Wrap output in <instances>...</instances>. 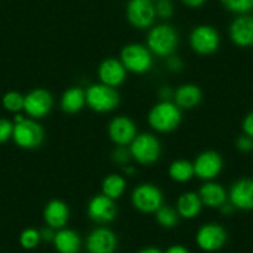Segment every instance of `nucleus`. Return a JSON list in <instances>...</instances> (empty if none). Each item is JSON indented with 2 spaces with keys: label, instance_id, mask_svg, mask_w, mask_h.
<instances>
[{
  "label": "nucleus",
  "instance_id": "f257e3e1",
  "mask_svg": "<svg viewBox=\"0 0 253 253\" xmlns=\"http://www.w3.org/2000/svg\"><path fill=\"white\" fill-rule=\"evenodd\" d=\"M179 45V34L174 26L169 24H159L150 29L147 38V47L153 55L159 57H169L174 55Z\"/></svg>",
  "mask_w": 253,
  "mask_h": 253
},
{
  "label": "nucleus",
  "instance_id": "f03ea898",
  "mask_svg": "<svg viewBox=\"0 0 253 253\" xmlns=\"http://www.w3.org/2000/svg\"><path fill=\"white\" fill-rule=\"evenodd\" d=\"M13 139L15 144L23 149H35L42 144L45 132L35 119L16 114L14 118Z\"/></svg>",
  "mask_w": 253,
  "mask_h": 253
},
{
  "label": "nucleus",
  "instance_id": "7ed1b4c3",
  "mask_svg": "<svg viewBox=\"0 0 253 253\" xmlns=\"http://www.w3.org/2000/svg\"><path fill=\"white\" fill-rule=\"evenodd\" d=\"M181 109L171 101H160L150 109L148 123L159 133H170L181 123Z\"/></svg>",
  "mask_w": 253,
  "mask_h": 253
},
{
  "label": "nucleus",
  "instance_id": "20e7f679",
  "mask_svg": "<svg viewBox=\"0 0 253 253\" xmlns=\"http://www.w3.org/2000/svg\"><path fill=\"white\" fill-rule=\"evenodd\" d=\"M121 97L114 87L103 84H91L86 89V104L97 113H108L118 107Z\"/></svg>",
  "mask_w": 253,
  "mask_h": 253
},
{
  "label": "nucleus",
  "instance_id": "39448f33",
  "mask_svg": "<svg viewBox=\"0 0 253 253\" xmlns=\"http://www.w3.org/2000/svg\"><path fill=\"white\" fill-rule=\"evenodd\" d=\"M121 62L126 71L143 75L153 66V53L142 43H128L121 51Z\"/></svg>",
  "mask_w": 253,
  "mask_h": 253
},
{
  "label": "nucleus",
  "instance_id": "423d86ee",
  "mask_svg": "<svg viewBox=\"0 0 253 253\" xmlns=\"http://www.w3.org/2000/svg\"><path fill=\"white\" fill-rule=\"evenodd\" d=\"M132 158L142 165H152L159 160L162 154V145L159 139L150 133L137 134L129 144Z\"/></svg>",
  "mask_w": 253,
  "mask_h": 253
},
{
  "label": "nucleus",
  "instance_id": "0eeeda50",
  "mask_svg": "<svg viewBox=\"0 0 253 253\" xmlns=\"http://www.w3.org/2000/svg\"><path fill=\"white\" fill-rule=\"evenodd\" d=\"M132 204L140 212L155 213L164 205L162 190L149 182L138 185L132 193Z\"/></svg>",
  "mask_w": 253,
  "mask_h": 253
},
{
  "label": "nucleus",
  "instance_id": "6e6552de",
  "mask_svg": "<svg viewBox=\"0 0 253 253\" xmlns=\"http://www.w3.org/2000/svg\"><path fill=\"white\" fill-rule=\"evenodd\" d=\"M126 15L132 26L137 29H148L153 25L157 11L153 0H129L126 4Z\"/></svg>",
  "mask_w": 253,
  "mask_h": 253
},
{
  "label": "nucleus",
  "instance_id": "1a4fd4ad",
  "mask_svg": "<svg viewBox=\"0 0 253 253\" xmlns=\"http://www.w3.org/2000/svg\"><path fill=\"white\" fill-rule=\"evenodd\" d=\"M190 46L199 55H211L220 46V34L210 25L195 26L190 34Z\"/></svg>",
  "mask_w": 253,
  "mask_h": 253
},
{
  "label": "nucleus",
  "instance_id": "9d476101",
  "mask_svg": "<svg viewBox=\"0 0 253 253\" xmlns=\"http://www.w3.org/2000/svg\"><path fill=\"white\" fill-rule=\"evenodd\" d=\"M53 107V97L47 89L36 88L29 92L24 101V111L30 118L40 119L47 116Z\"/></svg>",
  "mask_w": 253,
  "mask_h": 253
},
{
  "label": "nucleus",
  "instance_id": "9b49d317",
  "mask_svg": "<svg viewBox=\"0 0 253 253\" xmlns=\"http://www.w3.org/2000/svg\"><path fill=\"white\" fill-rule=\"evenodd\" d=\"M227 232L218 223H206L196 233V243L205 252H216L226 245Z\"/></svg>",
  "mask_w": 253,
  "mask_h": 253
},
{
  "label": "nucleus",
  "instance_id": "f8f14e48",
  "mask_svg": "<svg viewBox=\"0 0 253 253\" xmlns=\"http://www.w3.org/2000/svg\"><path fill=\"white\" fill-rule=\"evenodd\" d=\"M87 213L93 222L106 225V223L112 222L117 217L118 208L113 199L108 198L103 194H98L89 200L88 205H87Z\"/></svg>",
  "mask_w": 253,
  "mask_h": 253
},
{
  "label": "nucleus",
  "instance_id": "ddd939ff",
  "mask_svg": "<svg viewBox=\"0 0 253 253\" xmlns=\"http://www.w3.org/2000/svg\"><path fill=\"white\" fill-rule=\"evenodd\" d=\"M193 164L194 170H195V176H198L199 179L206 180V181H211L222 171L223 160L217 152L206 150V152L200 153L196 157Z\"/></svg>",
  "mask_w": 253,
  "mask_h": 253
},
{
  "label": "nucleus",
  "instance_id": "4468645a",
  "mask_svg": "<svg viewBox=\"0 0 253 253\" xmlns=\"http://www.w3.org/2000/svg\"><path fill=\"white\" fill-rule=\"evenodd\" d=\"M109 139L116 145H129L137 137V126L126 116H118L108 124Z\"/></svg>",
  "mask_w": 253,
  "mask_h": 253
},
{
  "label": "nucleus",
  "instance_id": "2eb2a0df",
  "mask_svg": "<svg viewBox=\"0 0 253 253\" xmlns=\"http://www.w3.org/2000/svg\"><path fill=\"white\" fill-rule=\"evenodd\" d=\"M228 201L237 210H253V179L243 177L233 182L228 193Z\"/></svg>",
  "mask_w": 253,
  "mask_h": 253
},
{
  "label": "nucleus",
  "instance_id": "dca6fc26",
  "mask_svg": "<svg viewBox=\"0 0 253 253\" xmlns=\"http://www.w3.org/2000/svg\"><path fill=\"white\" fill-rule=\"evenodd\" d=\"M118 241L113 231L106 227H98L92 231L86 241L88 253H114Z\"/></svg>",
  "mask_w": 253,
  "mask_h": 253
},
{
  "label": "nucleus",
  "instance_id": "f3484780",
  "mask_svg": "<svg viewBox=\"0 0 253 253\" xmlns=\"http://www.w3.org/2000/svg\"><path fill=\"white\" fill-rule=\"evenodd\" d=\"M230 39L238 47H252L253 16L245 14L236 18L230 25Z\"/></svg>",
  "mask_w": 253,
  "mask_h": 253
},
{
  "label": "nucleus",
  "instance_id": "a211bd4d",
  "mask_svg": "<svg viewBox=\"0 0 253 253\" xmlns=\"http://www.w3.org/2000/svg\"><path fill=\"white\" fill-rule=\"evenodd\" d=\"M98 77L101 84L109 87H118L126 81V70L121 60L109 57L102 61L98 66Z\"/></svg>",
  "mask_w": 253,
  "mask_h": 253
},
{
  "label": "nucleus",
  "instance_id": "6ab92c4d",
  "mask_svg": "<svg viewBox=\"0 0 253 253\" xmlns=\"http://www.w3.org/2000/svg\"><path fill=\"white\" fill-rule=\"evenodd\" d=\"M70 218V209L61 200H51L43 209V220L48 227L61 230Z\"/></svg>",
  "mask_w": 253,
  "mask_h": 253
},
{
  "label": "nucleus",
  "instance_id": "aec40b11",
  "mask_svg": "<svg viewBox=\"0 0 253 253\" xmlns=\"http://www.w3.org/2000/svg\"><path fill=\"white\" fill-rule=\"evenodd\" d=\"M199 196H200L204 205L211 209H220L228 200V194L225 190V187L221 184H218V182L212 181V180L206 181L200 187Z\"/></svg>",
  "mask_w": 253,
  "mask_h": 253
},
{
  "label": "nucleus",
  "instance_id": "412c9836",
  "mask_svg": "<svg viewBox=\"0 0 253 253\" xmlns=\"http://www.w3.org/2000/svg\"><path fill=\"white\" fill-rule=\"evenodd\" d=\"M172 99L180 109H193L199 106L203 99V92L196 84H185L174 91Z\"/></svg>",
  "mask_w": 253,
  "mask_h": 253
},
{
  "label": "nucleus",
  "instance_id": "4be33fe9",
  "mask_svg": "<svg viewBox=\"0 0 253 253\" xmlns=\"http://www.w3.org/2000/svg\"><path fill=\"white\" fill-rule=\"evenodd\" d=\"M203 201L198 193L187 191L181 194L176 201V211L180 217L191 220V218L198 217L199 213L203 210Z\"/></svg>",
  "mask_w": 253,
  "mask_h": 253
},
{
  "label": "nucleus",
  "instance_id": "5701e85b",
  "mask_svg": "<svg viewBox=\"0 0 253 253\" xmlns=\"http://www.w3.org/2000/svg\"><path fill=\"white\" fill-rule=\"evenodd\" d=\"M52 243L58 253H79L81 250V237L76 231L69 228L58 230Z\"/></svg>",
  "mask_w": 253,
  "mask_h": 253
},
{
  "label": "nucleus",
  "instance_id": "b1692460",
  "mask_svg": "<svg viewBox=\"0 0 253 253\" xmlns=\"http://www.w3.org/2000/svg\"><path fill=\"white\" fill-rule=\"evenodd\" d=\"M86 106V91L80 87H71L61 96L60 107L65 113H79Z\"/></svg>",
  "mask_w": 253,
  "mask_h": 253
},
{
  "label": "nucleus",
  "instance_id": "393cba45",
  "mask_svg": "<svg viewBox=\"0 0 253 253\" xmlns=\"http://www.w3.org/2000/svg\"><path fill=\"white\" fill-rule=\"evenodd\" d=\"M126 187V179L122 175L111 174L104 177L102 182V194L108 198L117 200L124 194Z\"/></svg>",
  "mask_w": 253,
  "mask_h": 253
},
{
  "label": "nucleus",
  "instance_id": "a878e982",
  "mask_svg": "<svg viewBox=\"0 0 253 253\" xmlns=\"http://www.w3.org/2000/svg\"><path fill=\"white\" fill-rule=\"evenodd\" d=\"M169 176L176 182L190 181L195 176L194 164L185 159L175 160L169 167Z\"/></svg>",
  "mask_w": 253,
  "mask_h": 253
},
{
  "label": "nucleus",
  "instance_id": "bb28decb",
  "mask_svg": "<svg viewBox=\"0 0 253 253\" xmlns=\"http://www.w3.org/2000/svg\"><path fill=\"white\" fill-rule=\"evenodd\" d=\"M179 213L176 209H172L168 205H163L159 210L155 212V218L162 227L172 228L179 223Z\"/></svg>",
  "mask_w": 253,
  "mask_h": 253
},
{
  "label": "nucleus",
  "instance_id": "cd10ccee",
  "mask_svg": "<svg viewBox=\"0 0 253 253\" xmlns=\"http://www.w3.org/2000/svg\"><path fill=\"white\" fill-rule=\"evenodd\" d=\"M24 101H25V96H23L19 92L11 91L4 94L3 106L6 111L18 113V112L24 111Z\"/></svg>",
  "mask_w": 253,
  "mask_h": 253
},
{
  "label": "nucleus",
  "instance_id": "c85d7f7f",
  "mask_svg": "<svg viewBox=\"0 0 253 253\" xmlns=\"http://www.w3.org/2000/svg\"><path fill=\"white\" fill-rule=\"evenodd\" d=\"M221 4L231 13L245 15L253 10V0H220Z\"/></svg>",
  "mask_w": 253,
  "mask_h": 253
},
{
  "label": "nucleus",
  "instance_id": "c756f323",
  "mask_svg": "<svg viewBox=\"0 0 253 253\" xmlns=\"http://www.w3.org/2000/svg\"><path fill=\"white\" fill-rule=\"evenodd\" d=\"M41 236L40 231L35 230V228H26L21 232L19 242H20L21 247L25 250H34L38 247L41 242Z\"/></svg>",
  "mask_w": 253,
  "mask_h": 253
},
{
  "label": "nucleus",
  "instance_id": "7c9ffc66",
  "mask_svg": "<svg viewBox=\"0 0 253 253\" xmlns=\"http://www.w3.org/2000/svg\"><path fill=\"white\" fill-rule=\"evenodd\" d=\"M130 159H132V154H130L129 147L126 148L124 145H117L113 152H112V160L119 165L126 167Z\"/></svg>",
  "mask_w": 253,
  "mask_h": 253
},
{
  "label": "nucleus",
  "instance_id": "2f4dec72",
  "mask_svg": "<svg viewBox=\"0 0 253 253\" xmlns=\"http://www.w3.org/2000/svg\"><path fill=\"white\" fill-rule=\"evenodd\" d=\"M155 11L157 15L162 19H169L174 13V6H172L170 0H158L155 4Z\"/></svg>",
  "mask_w": 253,
  "mask_h": 253
},
{
  "label": "nucleus",
  "instance_id": "473e14b6",
  "mask_svg": "<svg viewBox=\"0 0 253 253\" xmlns=\"http://www.w3.org/2000/svg\"><path fill=\"white\" fill-rule=\"evenodd\" d=\"M14 123L4 118H0V144L8 142L10 138H13Z\"/></svg>",
  "mask_w": 253,
  "mask_h": 253
},
{
  "label": "nucleus",
  "instance_id": "72a5a7b5",
  "mask_svg": "<svg viewBox=\"0 0 253 253\" xmlns=\"http://www.w3.org/2000/svg\"><path fill=\"white\" fill-rule=\"evenodd\" d=\"M236 148L243 153L251 152V150H253V138L246 134L240 135L236 140Z\"/></svg>",
  "mask_w": 253,
  "mask_h": 253
},
{
  "label": "nucleus",
  "instance_id": "f704fd0d",
  "mask_svg": "<svg viewBox=\"0 0 253 253\" xmlns=\"http://www.w3.org/2000/svg\"><path fill=\"white\" fill-rule=\"evenodd\" d=\"M167 66L168 70H170L171 72H180L182 67H184V63H182L181 58L175 55H171L167 57Z\"/></svg>",
  "mask_w": 253,
  "mask_h": 253
},
{
  "label": "nucleus",
  "instance_id": "c9c22d12",
  "mask_svg": "<svg viewBox=\"0 0 253 253\" xmlns=\"http://www.w3.org/2000/svg\"><path fill=\"white\" fill-rule=\"evenodd\" d=\"M242 129L243 134L253 138V111L250 112V113L245 117V119H243Z\"/></svg>",
  "mask_w": 253,
  "mask_h": 253
},
{
  "label": "nucleus",
  "instance_id": "e433bc0d",
  "mask_svg": "<svg viewBox=\"0 0 253 253\" xmlns=\"http://www.w3.org/2000/svg\"><path fill=\"white\" fill-rule=\"evenodd\" d=\"M158 94H159L160 101H170L174 97V91L170 87L163 86L158 92Z\"/></svg>",
  "mask_w": 253,
  "mask_h": 253
},
{
  "label": "nucleus",
  "instance_id": "4c0bfd02",
  "mask_svg": "<svg viewBox=\"0 0 253 253\" xmlns=\"http://www.w3.org/2000/svg\"><path fill=\"white\" fill-rule=\"evenodd\" d=\"M55 230L51 227H45L40 231V236H41V240L46 241V242H52L53 238H55Z\"/></svg>",
  "mask_w": 253,
  "mask_h": 253
},
{
  "label": "nucleus",
  "instance_id": "58836bf2",
  "mask_svg": "<svg viewBox=\"0 0 253 253\" xmlns=\"http://www.w3.org/2000/svg\"><path fill=\"white\" fill-rule=\"evenodd\" d=\"M164 253H190V252L186 247H184V246L174 245V246H170Z\"/></svg>",
  "mask_w": 253,
  "mask_h": 253
},
{
  "label": "nucleus",
  "instance_id": "ea45409f",
  "mask_svg": "<svg viewBox=\"0 0 253 253\" xmlns=\"http://www.w3.org/2000/svg\"><path fill=\"white\" fill-rule=\"evenodd\" d=\"M182 3L190 8H199V6L204 5L206 0H181Z\"/></svg>",
  "mask_w": 253,
  "mask_h": 253
},
{
  "label": "nucleus",
  "instance_id": "a19ab883",
  "mask_svg": "<svg viewBox=\"0 0 253 253\" xmlns=\"http://www.w3.org/2000/svg\"><path fill=\"white\" fill-rule=\"evenodd\" d=\"M220 210H221V212L225 213V215H231V213H232L233 211L236 210V209L233 208L232 204H231V203H226V204H223L222 206H221Z\"/></svg>",
  "mask_w": 253,
  "mask_h": 253
},
{
  "label": "nucleus",
  "instance_id": "79ce46f5",
  "mask_svg": "<svg viewBox=\"0 0 253 253\" xmlns=\"http://www.w3.org/2000/svg\"><path fill=\"white\" fill-rule=\"evenodd\" d=\"M138 253H164V252L157 247H145L143 248V250H140Z\"/></svg>",
  "mask_w": 253,
  "mask_h": 253
},
{
  "label": "nucleus",
  "instance_id": "37998d69",
  "mask_svg": "<svg viewBox=\"0 0 253 253\" xmlns=\"http://www.w3.org/2000/svg\"><path fill=\"white\" fill-rule=\"evenodd\" d=\"M137 172V169H135L134 167H130V165H128V167H124V174L126 175V176H133V175Z\"/></svg>",
  "mask_w": 253,
  "mask_h": 253
}]
</instances>
